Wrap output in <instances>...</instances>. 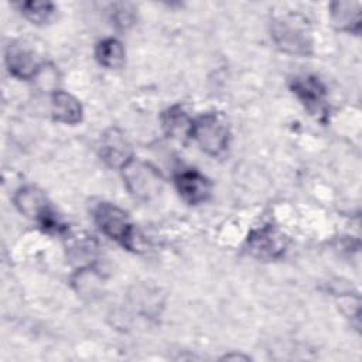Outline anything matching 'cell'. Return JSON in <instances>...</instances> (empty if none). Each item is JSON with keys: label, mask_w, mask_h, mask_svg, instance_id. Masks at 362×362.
I'll return each instance as SVG.
<instances>
[{"label": "cell", "mask_w": 362, "mask_h": 362, "mask_svg": "<svg viewBox=\"0 0 362 362\" xmlns=\"http://www.w3.org/2000/svg\"><path fill=\"white\" fill-rule=\"evenodd\" d=\"M174 184L180 197L189 205L204 204L212 194V182L195 168H182L177 171Z\"/></svg>", "instance_id": "10"}, {"label": "cell", "mask_w": 362, "mask_h": 362, "mask_svg": "<svg viewBox=\"0 0 362 362\" xmlns=\"http://www.w3.org/2000/svg\"><path fill=\"white\" fill-rule=\"evenodd\" d=\"M4 61L10 75L21 81L34 79L42 71V64L37 58L35 52L23 42L14 41L8 44L6 48Z\"/></svg>", "instance_id": "9"}, {"label": "cell", "mask_w": 362, "mask_h": 362, "mask_svg": "<svg viewBox=\"0 0 362 362\" xmlns=\"http://www.w3.org/2000/svg\"><path fill=\"white\" fill-rule=\"evenodd\" d=\"M194 119L180 105H174L161 113V126L164 133L181 143L191 139Z\"/></svg>", "instance_id": "12"}, {"label": "cell", "mask_w": 362, "mask_h": 362, "mask_svg": "<svg viewBox=\"0 0 362 362\" xmlns=\"http://www.w3.org/2000/svg\"><path fill=\"white\" fill-rule=\"evenodd\" d=\"M245 359V361H247L249 358L247 356H242V355H225L223 356V359Z\"/></svg>", "instance_id": "18"}, {"label": "cell", "mask_w": 362, "mask_h": 362, "mask_svg": "<svg viewBox=\"0 0 362 362\" xmlns=\"http://www.w3.org/2000/svg\"><path fill=\"white\" fill-rule=\"evenodd\" d=\"M66 250L71 260H90L96 252V242L92 236L74 235L68 240Z\"/></svg>", "instance_id": "16"}, {"label": "cell", "mask_w": 362, "mask_h": 362, "mask_svg": "<svg viewBox=\"0 0 362 362\" xmlns=\"http://www.w3.org/2000/svg\"><path fill=\"white\" fill-rule=\"evenodd\" d=\"M120 173L129 194L139 201H151L164 188L161 171L146 160L133 157L120 168Z\"/></svg>", "instance_id": "3"}, {"label": "cell", "mask_w": 362, "mask_h": 362, "mask_svg": "<svg viewBox=\"0 0 362 362\" xmlns=\"http://www.w3.org/2000/svg\"><path fill=\"white\" fill-rule=\"evenodd\" d=\"M95 58L99 65L107 69H119L126 61V51L117 38L107 37L96 44Z\"/></svg>", "instance_id": "14"}, {"label": "cell", "mask_w": 362, "mask_h": 362, "mask_svg": "<svg viewBox=\"0 0 362 362\" xmlns=\"http://www.w3.org/2000/svg\"><path fill=\"white\" fill-rule=\"evenodd\" d=\"M290 90L310 116L321 123H327L329 115L327 88L318 76L311 74L296 75L290 81Z\"/></svg>", "instance_id": "6"}, {"label": "cell", "mask_w": 362, "mask_h": 362, "mask_svg": "<svg viewBox=\"0 0 362 362\" xmlns=\"http://www.w3.org/2000/svg\"><path fill=\"white\" fill-rule=\"evenodd\" d=\"M329 17L332 25L345 33L359 34L361 31V3L359 1H334L329 4Z\"/></svg>", "instance_id": "13"}, {"label": "cell", "mask_w": 362, "mask_h": 362, "mask_svg": "<svg viewBox=\"0 0 362 362\" xmlns=\"http://www.w3.org/2000/svg\"><path fill=\"white\" fill-rule=\"evenodd\" d=\"M270 35L276 47L286 54L308 57L313 54L314 38L310 21L300 13H283L270 23Z\"/></svg>", "instance_id": "1"}, {"label": "cell", "mask_w": 362, "mask_h": 362, "mask_svg": "<svg viewBox=\"0 0 362 362\" xmlns=\"http://www.w3.org/2000/svg\"><path fill=\"white\" fill-rule=\"evenodd\" d=\"M18 8L28 21L37 25L49 23L55 14V6L49 1H23Z\"/></svg>", "instance_id": "15"}, {"label": "cell", "mask_w": 362, "mask_h": 362, "mask_svg": "<svg viewBox=\"0 0 362 362\" xmlns=\"http://www.w3.org/2000/svg\"><path fill=\"white\" fill-rule=\"evenodd\" d=\"M191 139L209 156H221L229 146L230 129L219 112H206L194 119Z\"/></svg>", "instance_id": "4"}, {"label": "cell", "mask_w": 362, "mask_h": 362, "mask_svg": "<svg viewBox=\"0 0 362 362\" xmlns=\"http://www.w3.org/2000/svg\"><path fill=\"white\" fill-rule=\"evenodd\" d=\"M13 202L20 214L35 221L44 230L62 233L68 229L52 211L45 192L38 187H20L13 195Z\"/></svg>", "instance_id": "2"}, {"label": "cell", "mask_w": 362, "mask_h": 362, "mask_svg": "<svg viewBox=\"0 0 362 362\" xmlns=\"http://www.w3.org/2000/svg\"><path fill=\"white\" fill-rule=\"evenodd\" d=\"M93 221L99 230L127 250H133L134 228L124 209L112 202H99L93 208Z\"/></svg>", "instance_id": "5"}, {"label": "cell", "mask_w": 362, "mask_h": 362, "mask_svg": "<svg viewBox=\"0 0 362 362\" xmlns=\"http://www.w3.org/2000/svg\"><path fill=\"white\" fill-rule=\"evenodd\" d=\"M51 113L57 122L74 126L82 120L83 107L72 93L57 89L51 95Z\"/></svg>", "instance_id": "11"}, {"label": "cell", "mask_w": 362, "mask_h": 362, "mask_svg": "<svg viewBox=\"0 0 362 362\" xmlns=\"http://www.w3.org/2000/svg\"><path fill=\"white\" fill-rule=\"evenodd\" d=\"M112 20L113 24L119 28H127L133 24L134 21V10L130 4L126 3H117L113 4V11H112Z\"/></svg>", "instance_id": "17"}, {"label": "cell", "mask_w": 362, "mask_h": 362, "mask_svg": "<svg viewBox=\"0 0 362 362\" xmlns=\"http://www.w3.org/2000/svg\"><path fill=\"white\" fill-rule=\"evenodd\" d=\"M98 154L107 167L117 170L134 157L130 141L117 127H109L100 134L98 140Z\"/></svg>", "instance_id": "8"}, {"label": "cell", "mask_w": 362, "mask_h": 362, "mask_svg": "<svg viewBox=\"0 0 362 362\" xmlns=\"http://www.w3.org/2000/svg\"><path fill=\"white\" fill-rule=\"evenodd\" d=\"M245 245L246 252L252 257L269 262L277 260L284 255L288 246V238L277 226L266 223L252 229L246 238Z\"/></svg>", "instance_id": "7"}]
</instances>
